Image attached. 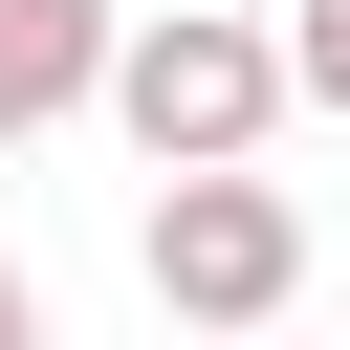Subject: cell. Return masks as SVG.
I'll return each instance as SVG.
<instances>
[{
	"instance_id": "1",
	"label": "cell",
	"mask_w": 350,
	"mask_h": 350,
	"mask_svg": "<svg viewBox=\"0 0 350 350\" xmlns=\"http://www.w3.org/2000/svg\"><path fill=\"white\" fill-rule=\"evenodd\" d=\"M284 109H306V88H284V22H241V0H153V22L109 44V131H131L153 175H262Z\"/></svg>"
},
{
	"instance_id": "4",
	"label": "cell",
	"mask_w": 350,
	"mask_h": 350,
	"mask_svg": "<svg viewBox=\"0 0 350 350\" xmlns=\"http://www.w3.org/2000/svg\"><path fill=\"white\" fill-rule=\"evenodd\" d=\"M284 88H306V109H350V0H306V22H284Z\"/></svg>"
},
{
	"instance_id": "5",
	"label": "cell",
	"mask_w": 350,
	"mask_h": 350,
	"mask_svg": "<svg viewBox=\"0 0 350 350\" xmlns=\"http://www.w3.org/2000/svg\"><path fill=\"white\" fill-rule=\"evenodd\" d=\"M0 350H44V306H22V262H0Z\"/></svg>"
},
{
	"instance_id": "2",
	"label": "cell",
	"mask_w": 350,
	"mask_h": 350,
	"mask_svg": "<svg viewBox=\"0 0 350 350\" xmlns=\"http://www.w3.org/2000/svg\"><path fill=\"white\" fill-rule=\"evenodd\" d=\"M131 262H153V306H175L197 350H262L284 284H306V197H284V175H153Z\"/></svg>"
},
{
	"instance_id": "3",
	"label": "cell",
	"mask_w": 350,
	"mask_h": 350,
	"mask_svg": "<svg viewBox=\"0 0 350 350\" xmlns=\"http://www.w3.org/2000/svg\"><path fill=\"white\" fill-rule=\"evenodd\" d=\"M109 44H131V0H0V153L109 109Z\"/></svg>"
}]
</instances>
